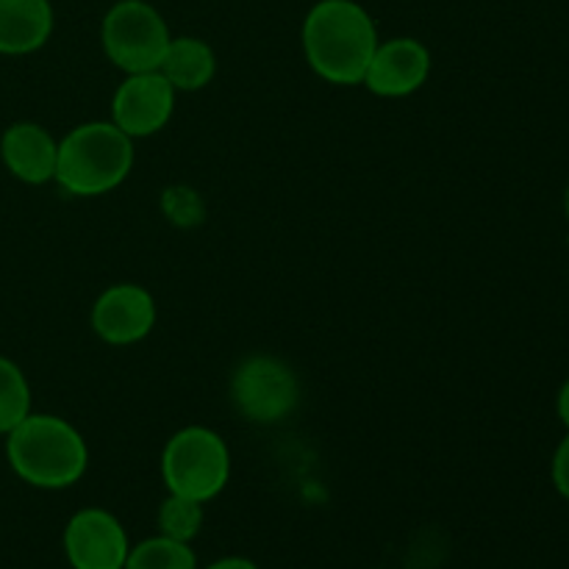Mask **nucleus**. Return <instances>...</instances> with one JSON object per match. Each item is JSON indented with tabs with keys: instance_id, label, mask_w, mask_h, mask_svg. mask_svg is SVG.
I'll use <instances>...</instances> for the list:
<instances>
[{
	"instance_id": "1",
	"label": "nucleus",
	"mask_w": 569,
	"mask_h": 569,
	"mask_svg": "<svg viewBox=\"0 0 569 569\" xmlns=\"http://www.w3.org/2000/svg\"><path fill=\"white\" fill-rule=\"evenodd\" d=\"M378 42L376 20L353 0H320L303 22L306 59L328 83L365 81Z\"/></svg>"
},
{
	"instance_id": "2",
	"label": "nucleus",
	"mask_w": 569,
	"mask_h": 569,
	"mask_svg": "<svg viewBox=\"0 0 569 569\" xmlns=\"http://www.w3.org/2000/svg\"><path fill=\"white\" fill-rule=\"evenodd\" d=\"M6 437L11 470L31 487L64 489L87 472V442L61 417L28 415Z\"/></svg>"
},
{
	"instance_id": "3",
	"label": "nucleus",
	"mask_w": 569,
	"mask_h": 569,
	"mask_svg": "<svg viewBox=\"0 0 569 569\" xmlns=\"http://www.w3.org/2000/svg\"><path fill=\"white\" fill-rule=\"evenodd\" d=\"M133 167V139L114 122H83L59 142L56 178L64 192L94 198L120 187Z\"/></svg>"
},
{
	"instance_id": "4",
	"label": "nucleus",
	"mask_w": 569,
	"mask_h": 569,
	"mask_svg": "<svg viewBox=\"0 0 569 569\" xmlns=\"http://www.w3.org/2000/svg\"><path fill=\"white\" fill-rule=\"evenodd\" d=\"M161 476L172 495L200 503L217 498L231 478V453L226 439L203 426L183 428L164 445Z\"/></svg>"
},
{
	"instance_id": "5",
	"label": "nucleus",
	"mask_w": 569,
	"mask_h": 569,
	"mask_svg": "<svg viewBox=\"0 0 569 569\" xmlns=\"http://www.w3.org/2000/svg\"><path fill=\"white\" fill-rule=\"evenodd\" d=\"M100 39L106 56L131 76L159 70L172 37L164 17L153 6L144 0H120L103 17Z\"/></svg>"
},
{
	"instance_id": "6",
	"label": "nucleus",
	"mask_w": 569,
	"mask_h": 569,
	"mask_svg": "<svg viewBox=\"0 0 569 569\" xmlns=\"http://www.w3.org/2000/svg\"><path fill=\"white\" fill-rule=\"evenodd\" d=\"M300 383L292 367L276 356H248L233 370L231 400L250 422H278L292 415Z\"/></svg>"
},
{
	"instance_id": "7",
	"label": "nucleus",
	"mask_w": 569,
	"mask_h": 569,
	"mask_svg": "<svg viewBox=\"0 0 569 569\" xmlns=\"http://www.w3.org/2000/svg\"><path fill=\"white\" fill-rule=\"evenodd\" d=\"M176 89L159 70L131 72L111 100V122L131 139L161 131L170 122Z\"/></svg>"
},
{
	"instance_id": "8",
	"label": "nucleus",
	"mask_w": 569,
	"mask_h": 569,
	"mask_svg": "<svg viewBox=\"0 0 569 569\" xmlns=\"http://www.w3.org/2000/svg\"><path fill=\"white\" fill-rule=\"evenodd\" d=\"M64 550L72 569H122L128 559V537L114 515L83 509L67 522Z\"/></svg>"
},
{
	"instance_id": "9",
	"label": "nucleus",
	"mask_w": 569,
	"mask_h": 569,
	"mask_svg": "<svg viewBox=\"0 0 569 569\" xmlns=\"http://www.w3.org/2000/svg\"><path fill=\"white\" fill-rule=\"evenodd\" d=\"M156 326V300L139 283H114L92 306V328L103 342H142Z\"/></svg>"
},
{
	"instance_id": "10",
	"label": "nucleus",
	"mask_w": 569,
	"mask_h": 569,
	"mask_svg": "<svg viewBox=\"0 0 569 569\" xmlns=\"http://www.w3.org/2000/svg\"><path fill=\"white\" fill-rule=\"evenodd\" d=\"M428 72H431V53L426 44L400 37L378 42L361 83L378 98H406L428 81Z\"/></svg>"
},
{
	"instance_id": "11",
	"label": "nucleus",
	"mask_w": 569,
	"mask_h": 569,
	"mask_svg": "<svg viewBox=\"0 0 569 569\" xmlns=\"http://www.w3.org/2000/svg\"><path fill=\"white\" fill-rule=\"evenodd\" d=\"M0 156L14 178L26 183H44L56 178L59 142L37 122H17L0 139Z\"/></svg>"
},
{
	"instance_id": "12",
	"label": "nucleus",
	"mask_w": 569,
	"mask_h": 569,
	"mask_svg": "<svg viewBox=\"0 0 569 569\" xmlns=\"http://www.w3.org/2000/svg\"><path fill=\"white\" fill-rule=\"evenodd\" d=\"M53 31L48 0H0V53L22 56L42 48Z\"/></svg>"
},
{
	"instance_id": "13",
	"label": "nucleus",
	"mask_w": 569,
	"mask_h": 569,
	"mask_svg": "<svg viewBox=\"0 0 569 569\" xmlns=\"http://www.w3.org/2000/svg\"><path fill=\"white\" fill-rule=\"evenodd\" d=\"M159 72L172 83V89L181 92H198L209 87L217 72V56L209 42L194 37L170 39L164 59H161Z\"/></svg>"
},
{
	"instance_id": "14",
	"label": "nucleus",
	"mask_w": 569,
	"mask_h": 569,
	"mask_svg": "<svg viewBox=\"0 0 569 569\" xmlns=\"http://www.w3.org/2000/svg\"><path fill=\"white\" fill-rule=\"evenodd\" d=\"M122 569H198V559L189 542H178L170 537L144 539L137 548L128 550Z\"/></svg>"
},
{
	"instance_id": "15",
	"label": "nucleus",
	"mask_w": 569,
	"mask_h": 569,
	"mask_svg": "<svg viewBox=\"0 0 569 569\" xmlns=\"http://www.w3.org/2000/svg\"><path fill=\"white\" fill-rule=\"evenodd\" d=\"M31 415V389L14 361L0 356V433H9Z\"/></svg>"
},
{
	"instance_id": "16",
	"label": "nucleus",
	"mask_w": 569,
	"mask_h": 569,
	"mask_svg": "<svg viewBox=\"0 0 569 569\" xmlns=\"http://www.w3.org/2000/svg\"><path fill=\"white\" fill-rule=\"evenodd\" d=\"M200 526H203V503L170 492V498L159 509L161 537L178 539V542H192L200 533Z\"/></svg>"
},
{
	"instance_id": "17",
	"label": "nucleus",
	"mask_w": 569,
	"mask_h": 569,
	"mask_svg": "<svg viewBox=\"0 0 569 569\" xmlns=\"http://www.w3.org/2000/svg\"><path fill=\"white\" fill-rule=\"evenodd\" d=\"M164 211L172 222H178V226H194V222L203 220V203H200L198 192L183 187L167 189Z\"/></svg>"
},
{
	"instance_id": "18",
	"label": "nucleus",
	"mask_w": 569,
	"mask_h": 569,
	"mask_svg": "<svg viewBox=\"0 0 569 569\" xmlns=\"http://www.w3.org/2000/svg\"><path fill=\"white\" fill-rule=\"evenodd\" d=\"M553 483L561 498L569 500V437L559 445L553 456Z\"/></svg>"
},
{
	"instance_id": "19",
	"label": "nucleus",
	"mask_w": 569,
	"mask_h": 569,
	"mask_svg": "<svg viewBox=\"0 0 569 569\" xmlns=\"http://www.w3.org/2000/svg\"><path fill=\"white\" fill-rule=\"evenodd\" d=\"M209 569H259V567L248 559H222L217 561V565H211Z\"/></svg>"
},
{
	"instance_id": "20",
	"label": "nucleus",
	"mask_w": 569,
	"mask_h": 569,
	"mask_svg": "<svg viewBox=\"0 0 569 569\" xmlns=\"http://www.w3.org/2000/svg\"><path fill=\"white\" fill-rule=\"evenodd\" d=\"M559 417H561V422L569 428V381L561 387V392H559Z\"/></svg>"
},
{
	"instance_id": "21",
	"label": "nucleus",
	"mask_w": 569,
	"mask_h": 569,
	"mask_svg": "<svg viewBox=\"0 0 569 569\" xmlns=\"http://www.w3.org/2000/svg\"><path fill=\"white\" fill-rule=\"evenodd\" d=\"M565 211H567V217H569V187H567V194H565Z\"/></svg>"
}]
</instances>
